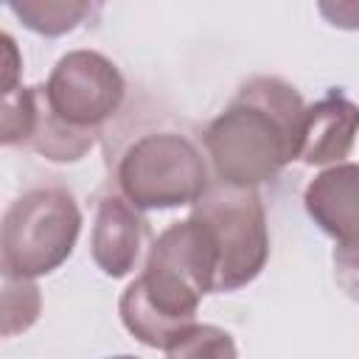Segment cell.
<instances>
[{"label": "cell", "instance_id": "cell-18", "mask_svg": "<svg viewBox=\"0 0 359 359\" xmlns=\"http://www.w3.org/2000/svg\"><path fill=\"white\" fill-rule=\"evenodd\" d=\"M337 264V278L342 283V289L359 300V258H334Z\"/></svg>", "mask_w": 359, "mask_h": 359}, {"label": "cell", "instance_id": "cell-1", "mask_svg": "<svg viewBox=\"0 0 359 359\" xmlns=\"http://www.w3.org/2000/svg\"><path fill=\"white\" fill-rule=\"evenodd\" d=\"M303 112L300 93L283 79H250L205 129V149L219 180L255 188L278 177L289 160H297Z\"/></svg>", "mask_w": 359, "mask_h": 359}, {"label": "cell", "instance_id": "cell-10", "mask_svg": "<svg viewBox=\"0 0 359 359\" xmlns=\"http://www.w3.org/2000/svg\"><path fill=\"white\" fill-rule=\"evenodd\" d=\"M359 132V107L342 93L331 90L317 104L306 107L300 137H297V160L309 165H325L348 157Z\"/></svg>", "mask_w": 359, "mask_h": 359}, {"label": "cell", "instance_id": "cell-15", "mask_svg": "<svg viewBox=\"0 0 359 359\" xmlns=\"http://www.w3.org/2000/svg\"><path fill=\"white\" fill-rule=\"evenodd\" d=\"M165 359H238V353L227 331L196 323L180 342L165 351Z\"/></svg>", "mask_w": 359, "mask_h": 359}, {"label": "cell", "instance_id": "cell-2", "mask_svg": "<svg viewBox=\"0 0 359 359\" xmlns=\"http://www.w3.org/2000/svg\"><path fill=\"white\" fill-rule=\"evenodd\" d=\"M123 199L140 210L196 205L210 182L199 149L180 132H149L132 140L115 165Z\"/></svg>", "mask_w": 359, "mask_h": 359}, {"label": "cell", "instance_id": "cell-17", "mask_svg": "<svg viewBox=\"0 0 359 359\" xmlns=\"http://www.w3.org/2000/svg\"><path fill=\"white\" fill-rule=\"evenodd\" d=\"M0 39H3V95H8V93L17 90V87H14V79H17V67H20V62H17L14 39H11L8 34H3Z\"/></svg>", "mask_w": 359, "mask_h": 359}, {"label": "cell", "instance_id": "cell-13", "mask_svg": "<svg viewBox=\"0 0 359 359\" xmlns=\"http://www.w3.org/2000/svg\"><path fill=\"white\" fill-rule=\"evenodd\" d=\"M39 306L42 297L34 278L3 275V337L31 328L39 317Z\"/></svg>", "mask_w": 359, "mask_h": 359}, {"label": "cell", "instance_id": "cell-11", "mask_svg": "<svg viewBox=\"0 0 359 359\" xmlns=\"http://www.w3.org/2000/svg\"><path fill=\"white\" fill-rule=\"evenodd\" d=\"M95 135H98L95 129H76L62 118H56L45 101V90L39 87V109H36L34 132L25 143L28 149L56 163H73V160H81L95 146Z\"/></svg>", "mask_w": 359, "mask_h": 359}, {"label": "cell", "instance_id": "cell-19", "mask_svg": "<svg viewBox=\"0 0 359 359\" xmlns=\"http://www.w3.org/2000/svg\"><path fill=\"white\" fill-rule=\"evenodd\" d=\"M112 359H135V356H112Z\"/></svg>", "mask_w": 359, "mask_h": 359}, {"label": "cell", "instance_id": "cell-3", "mask_svg": "<svg viewBox=\"0 0 359 359\" xmlns=\"http://www.w3.org/2000/svg\"><path fill=\"white\" fill-rule=\"evenodd\" d=\"M81 230L76 199L65 188H34L14 199L3 216V275L36 278L67 261Z\"/></svg>", "mask_w": 359, "mask_h": 359}, {"label": "cell", "instance_id": "cell-4", "mask_svg": "<svg viewBox=\"0 0 359 359\" xmlns=\"http://www.w3.org/2000/svg\"><path fill=\"white\" fill-rule=\"evenodd\" d=\"M219 247L216 292H233L258 278L269 255L266 213L255 188L210 185L208 194L194 205Z\"/></svg>", "mask_w": 359, "mask_h": 359}, {"label": "cell", "instance_id": "cell-8", "mask_svg": "<svg viewBox=\"0 0 359 359\" xmlns=\"http://www.w3.org/2000/svg\"><path fill=\"white\" fill-rule=\"evenodd\" d=\"M146 266L165 269L199 294H208L216 292L219 247L210 227L191 213L185 222H174L157 236V241L149 250Z\"/></svg>", "mask_w": 359, "mask_h": 359}, {"label": "cell", "instance_id": "cell-7", "mask_svg": "<svg viewBox=\"0 0 359 359\" xmlns=\"http://www.w3.org/2000/svg\"><path fill=\"white\" fill-rule=\"evenodd\" d=\"M303 202L314 224L337 241L334 258H359V165L325 168L306 185Z\"/></svg>", "mask_w": 359, "mask_h": 359}, {"label": "cell", "instance_id": "cell-12", "mask_svg": "<svg viewBox=\"0 0 359 359\" xmlns=\"http://www.w3.org/2000/svg\"><path fill=\"white\" fill-rule=\"evenodd\" d=\"M11 11L31 31L45 36H59L73 31L93 11V6L73 0H25V3H11Z\"/></svg>", "mask_w": 359, "mask_h": 359}, {"label": "cell", "instance_id": "cell-9", "mask_svg": "<svg viewBox=\"0 0 359 359\" xmlns=\"http://www.w3.org/2000/svg\"><path fill=\"white\" fill-rule=\"evenodd\" d=\"M149 241V222L123 196H104L98 202L90 252L98 269L109 278L129 275Z\"/></svg>", "mask_w": 359, "mask_h": 359}, {"label": "cell", "instance_id": "cell-14", "mask_svg": "<svg viewBox=\"0 0 359 359\" xmlns=\"http://www.w3.org/2000/svg\"><path fill=\"white\" fill-rule=\"evenodd\" d=\"M39 109V87H17L3 98L0 115V140L6 146H25Z\"/></svg>", "mask_w": 359, "mask_h": 359}, {"label": "cell", "instance_id": "cell-6", "mask_svg": "<svg viewBox=\"0 0 359 359\" xmlns=\"http://www.w3.org/2000/svg\"><path fill=\"white\" fill-rule=\"evenodd\" d=\"M202 294L177 275L143 266V272L123 289L118 311L126 331L149 348H171L196 325V306Z\"/></svg>", "mask_w": 359, "mask_h": 359}, {"label": "cell", "instance_id": "cell-5", "mask_svg": "<svg viewBox=\"0 0 359 359\" xmlns=\"http://www.w3.org/2000/svg\"><path fill=\"white\" fill-rule=\"evenodd\" d=\"M45 101L56 118L76 129H95L112 118L123 101L121 70L98 50H70L45 81Z\"/></svg>", "mask_w": 359, "mask_h": 359}, {"label": "cell", "instance_id": "cell-16", "mask_svg": "<svg viewBox=\"0 0 359 359\" xmlns=\"http://www.w3.org/2000/svg\"><path fill=\"white\" fill-rule=\"evenodd\" d=\"M320 14L337 28H359V3H320Z\"/></svg>", "mask_w": 359, "mask_h": 359}]
</instances>
